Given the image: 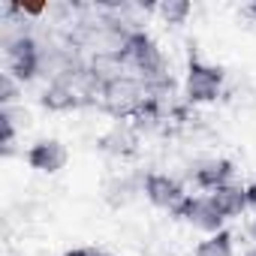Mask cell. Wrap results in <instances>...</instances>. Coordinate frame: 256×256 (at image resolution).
Returning <instances> with one entry per match:
<instances>
[{"label":"cell","mask_w":256,"mask_h":256,"mask_svg":"<svg viewBox=\"0 0 256 256\" xmlns=\"http://www.w3.org/2000/svg\"><path fill=\"white\" fill-rule=\"evenodd\" d=\"M244 238L256 247V214H253V211L244 217Z\"/></svg>","instance_id":"obj_14"},{"label":"cell","mask_w":256,"mask_h":256,"mask_svg":"<svg viewBox=\"0 0 256 256\" xmlns=\"http://www.w3.org/2000/svg\"><path fill=\"white\" fill-rule=\"evenodd\" d=\"M142 181H145V172H133V169H120L108 175L102 181V202L114 211L133 205L142 196Z\"/></svg>","instance_id":"obj_8"},{"label":"cell","mask_w":256,"mask_h":256,"mask_svg":"<svg viewBox=\"0 0 256 256\" xmlns=\"http://www.w3.org/2000/svg\"><path fill=\"white\" fill-rule=\"evenodd\" d=\"M241 256H256V247H253V244H250V247H247V250H241Z\"/></svg>","instance_id":"obj_19"},{"label":"cell","mask_w":256,"mask_h":256,"mask_svg":"<svg viewBox=\"0 0 256 256\" xmlns=\"http://www.w3.org/2000/svg\"><path fill=\"white\" fill-rule=\"evenodd\" d=\"M36 100H40V106L46 112H54V114L76 112V108L84 106V100L78 96V90L72 88V82H46V88L40 90Z\"/></svg>","instance_id":"obj_10"},{"label":"cell","mask_w":256,"mask_h":256,"mask_svg":"<svg viewBox=\"0 0 256 256\" xmlns=\"http://www.w3.org/2000/svg\"><path fill=\"white\" fill-rule=\"evenodd\" d=\"M247 196H250V211L256 214V181H250V184H247Z\"/></svg>","instance_id":"obj_16"},{"label":"cell","mask_w":256,"mask_h":256,"mask_svg":"<svg viewBox=\"0 0 256 256\" xmlns=\"http://www.w3.org/2000/svg\"><path fill=\"white\" fill-rule=\"evenodd\" d=\"M190 256H238L235 232L223 229V232L205 235L202 241H196V247H193V253H190Z\"/></svg>","instance_id":"obj_11"},{"label":"cell","mask_w":256,"mask_h":256,"mask_svg":"<svg viewBox=\"0 0 256 256\" xmlns=\"http://www.w3.org/2000/svg\"><path fill=\"white\" fill-rule=\"evenodd\" d=\"M22 96H24V84L18 78H12L10 72H0V108L18 106Z\"/></svg>","instance_id":"obj_13"},{"label":"cell","mask_w":256,"mask_h":256,"mask_svg":"<svg viewBox=\"0 0 256 256\" xmlns=\"http://www.w3.org/2000/svg\"><path fill=\"white\" fill-rule=\"evenodd\" d=\"M142 199H145L151 208L172 214V211L187 199V184H184L178 175H169V172H145Z\"/></svg>","instance_id":"obj_5"},{"label":"cell","mask_w":256,"mask_h":256,"mask_svg":"<svg viewBox=\"0 0 256 256\" xmlns=\"http://www.w3.org/2000/svg\"><path fill=\"white\" fill-rule=\"evenodd\" d=\"M148 100V90L139 78L133 76H114L102 84V94H100V102L96 108H102L106 114H112L114 120H130L136 114V108Z\"/></svg>","instance_id":"obj_2"},{"label":"cell","mask_w":256,"mask_h":256,"mask_svg":"<svg viewBox=\"0 0 256 256\" xmlns=\"http://www.w3.org/2000/svg\"><path fill=\"white\" fill-rule=\"evenodd\" d=\"M208 196H211V202L217 205V211L226 217V223H229V220H241V217H247V214H250L247 184H241V181L223 184L220 190H214V193H208Z\"/></svg>","instance_id":"obj_9"},{"label":"cell","mask_w":256,"mask_h":256,"mask_svg":"<svg viewBox=\"0 0 256 256\" xmlns=\"http://www.w3.org/2000/svg\"><path fill=\"white\" fill-rule=\"evenodd\" d=\"M139 145H142V136L136 133L133 120H112L108 130H102L96 139V151L108 160H118V163L133 160L139 154Z\"/></svg>","instance_id":"obj_6"},{"label":"cell","mask_w":256,"mask_h":256,"mask_svg":"<svg viewBox=\"0 0 256 256\" xmlns=\"http://www.w3.org/2000/svg\"><path fill=\"white\" fill-rule=\"evenodd\" d=\"M24 163H28V169H34L36 175H60L64 169H66V163H70V148L60 142V139H54V136H42V139H36L34 145H28V151H24Z\"/></svg>","instance_id":"obj_7"},{"label":"cell","mask_w":256,"mask_h":256,"mask_svg":"<svg viewBox=\"0 0 256 256\" xmlns=\"http://www.w3.org/2000/svg\"><path fill=\"white\" fill-rule=\"evenodd\" d=\"M244 16L256 22V0H253V4H247V6H244Z\"/></svg>","instance_id":"obj_17"},{"label":"cell","mask_w":256,"mask_h":256,"mask_svg":"<svg viewBox=\"0 0 256 256\" xmlns=\"http://www.w3.org/2000/svg\"><path fill=\"white\" fill-rule=\"evenodd\" d=\"M226 94V70L190 54L184 76H181V100L196 108V106H214L220 96Z\"/></svg>","instance_id":"obj_1"},{"label":"cell","mask_w":256,"mask_h":256,"mask_svg":"<svg viewBox=\"0 0 256 256\" xmlns=\"http://www.w3.org/2000/svg\"><path fill=\"white\" fill-rule=\"evenodd\" d=\"M172 217L181 220L184 226H190L193 232H202V238L226 229V217L217 211V205L211 202L208 193H187V199L172 211Z\"/></svg>","instance_id":"obj_4"},{"label":"cell","mask_w":256,"mask_h":256,"mask_svg":"<svg viewBox=\"0 0 256 256\" xmlns=\"http://www.w3.org/2000/svg\"><path fill=\"white\" fill-rule=\"evenodd\" d=\"M184 178H187V184L193 190L214 193L223 184H232L235 181V163L229 157H223V154H205V157H196V160L187 163Z\"/></svg>","instance_id":"obj_3"},{"label":"cell","mask_w":256,"mask_h":256,"mask_svg":"<svg viewBox=\"0 0 256 256\" xmlns=\"http://www.w3.org/2000/svg\"><path fill=\"white\" fill-rule=\"evenodd\" d=\"M90 256H114V253H108V250H96V247H90Z\"/></svg>","instance_id":"obj_18"},{"label":"cell","mask_w":256,"mask_h":256,"mask_svg":"<svg viewBox=\"0 0 256 256\" xmlns=\"http://www.w3.org/2000/svg\"><path fill=\"white\" fill-rule=\"evenodd\" d=\"M60 256H90V247H70V250H64Z\"/></svg>","instance_id":"obj_15"},{"label":"cell","mask_w":256,"mask_h":256,"mask_svg":"<svg viewBox=\"0 0 256 256\" xmlns=\"http://www.w3.org/2000/svg\"><path fill=\"white\" fill-rule=\"evenodd\" d=\"M193 16V4L190 0H163V4H157V18L169 28H181L187 24Z\"/></svg>","instance_id":"obj_12"}]
</instances>
